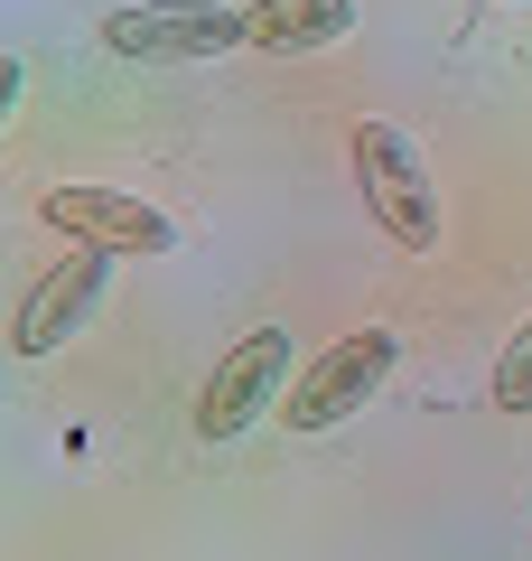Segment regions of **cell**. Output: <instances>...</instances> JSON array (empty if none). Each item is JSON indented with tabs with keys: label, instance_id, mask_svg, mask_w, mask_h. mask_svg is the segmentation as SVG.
Here are the masks:
<instances>
[{
	"label": "cell",
	"instance_id": "1",
	"mask_svg": "<svg viewBox=\"0 0 532 561\" xmlns=\"http://www.w3.org/2000/svg\"><path fill=\"white\" fill-rule=\"evenodd\" d=\"M355 179H365V206L402 253H439V179L402 122H355Z\"/></svg>",
	"mask_w": 532,
	"mask_h": 561
},
{
	"label": "cell",
	"instance_id": "2",
	"mask_svg": "<svg viewBox=\"0 0 532 561\" xmlns=\"http://www.w3.org/2000/svg\"><path fill=\"white\" fill-rule=\"evenodd\" d=\"M103 47L131 57V66H206V57L253 47V28L224 0H131V10L103 20Z\"/></svg>",
	"mask_w": 532,
	"mask_h": 561
},
{
	"label": "cell",
	"instance_id": "3",
	"mask_svg": "<svg viewBox=\"0 0 532 561\" xmlns=\"http://www.w3.org/2000/svg\"><path fill=\"white\" fill-rule=\"evenodd\" d=\"M393 365H402L393 328H355V337H336L327 356L299 365V383L280 393V412H290V431H336V421H355L383 383H393Z\"/></svg>",
	"mask_w": 532,
	"mask_h": 561
},
{
	"label": "cell",
	"instance_id": "4",
	"mask_svg": "<svg viewBox=\"0 0 532 561\" xmlns=\"http://www.w3.org/2000/svg\"><path fill=\"white\" fill-rule=\"evenodd\" d=\"M290 393V328H253L197 393V440H243L271 402Z\"/></svg>",
	"mask_w": 532,
	"mask_h": 561
},
{
	"label": "cell",
	"instance_id": "5",
	"mask_svg": "<svg viewBox=\"0 0 532 561\" xmlns=\"http://www.w3.org/2000/svg\"><path fill=\"white\" fill-rule=\"evenodd\" d=\"M103 280H113V253H94V243H76L66 262H47V272L28 280L20 319H10V346H20V356H57V346L103 309Z\"/></svg>",
	"mask_w": 532,
	"mask_h": 561
},
{
	"label": "cell",
	"instance_id": "6",
	"mask_svg": "<svg viewBox=\"0 0 532 561\" xmlns=\"http://www.w3.org/2000/svg\"><path fill=\"white\" fill-rule=\"evenodd\" d=\"M38 216L57 225L66 243H94V253H177V225L159 206L122 197V187H47Z\"/></svg>",
	"mask_w": 532,
	"mask_h": 561
},
{
	"label": "cell",
	"instance_id": "7",
	"mask_svg": "<svg viewBox=\"0 0 532 561\" xmlns=\"http://www.w3.org/2000/svg\"><path fill=\"white\" fill-rule=\"evenodd\" d=\"M243 28H253L262 57H317V47L355 38V0H253Z\"/></svg>",
	"mask_w": 532,
	"mask_h": 561
},
{
	"label": "cell",
	"instance_id": "8",
	"mask_svg": "<svg viewBox=\"0 0 532 561\" xmlns=\"http://www.w3.org/2000/svg\"><path fill=\"white\" fill-rule=\"evenodd\" d=\"M495 412H532V319L513 328V346L495 356Z\"/></svg>",
	"mask_w": 532,
	"mask_h": 561
},
{
	"label": "cell",
	"instance_id": "9",
	"mask_svg": "<svg viewBox=\"0 0 532 561\" xmlns=\"http://www.w3.org/2000/svg\"><path fill=\"white\" fill-rule=\"evenodd\" d=\"M20 94H28V66L0 57V131H10V113H20Z\"/></svg>",
	"mask_w": 532,
	"mask_h": 561
}]
</instances>
